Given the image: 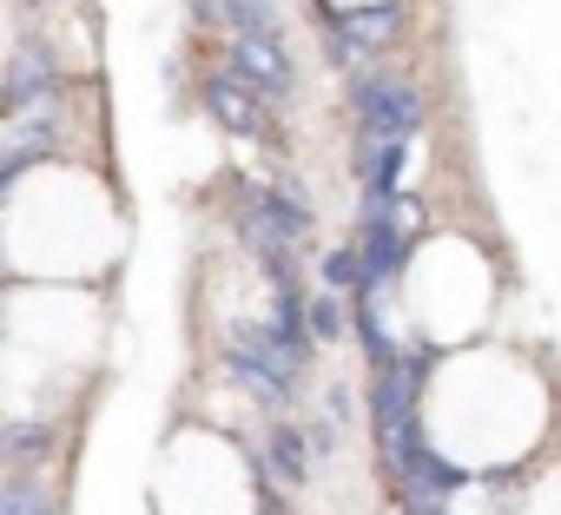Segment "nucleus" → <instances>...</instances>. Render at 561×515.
Returning <instances> with one entry per match:
<instances>
[{"label":"nucleus","mask_w":561,"mask_h":515,"mask_svg":"<svg viewBox=\"0 0 561 515\" xmlns=\"http://www.w3.org/2000/svg\"><path fill=\"white\" fill-rule=\"evenodd\" d=\"M218 67H225L257 106H285V100H298V54H291V34H277V41L238 34V41H225Z\"/></svg>","instance_id":"obj_4"},{"label":"nucleus","mask_w":561,"mask_h":515,"mask_svg":"<svg viewBox=\"0 0 561 515\" xmlns=\"http://www.w3.org/2000/svg\"><path fill=\"white\" fill-rule=\"evenodd\" d=\"M305 331H311V344H318V351L344 344V337H351V298L311 291V298H305Z\"/></svg>","instance_id":"obj_9"},{"label":"nucleus","mask_w":561,"mask_h":515,"mask_svg":"<svg viewBox=\"0 0 561 515\" xmlns=\"http://www.w3.org/2000/svg\"><path fill=\"white\" fill-rule=\"evenodd\" d=\"M344 100H351L357 146H416V139H423L430 100H423V87H416L403 67L377 60V67L344 73Z\"/></svg>","instance_id":"obj_1"},{"label":"nucleus","mask_w":561,"mask_h":515,"mask_svg":"<svg viewBox=\"0 0 561 515\" xmlns=\"http://www.w3.org/2000/svg\"><path fill=\"white\" fill-rule=\"evenodd\" d=\"M198 113H205L225 139H271V106H257L225 67H205V73H198Z\"/></svg>","instance_id":"obj_7"},{"label":"nucleus","mask_w":561,"mask_h":515,"mask_svg":"<svg viewBox=\"0 0 561 515\" xmlns=\"http://www.w3.org/2000/svg\"><path fill=\"white\" fill-rule=\"evenodd\" d=\"M54 106H60V60L41 41H21L8 54V67H0V119H8V133H14V126L41 119Z\"/></svg>","instance_id":"obj_5"},{"label":"nucleus","mask_w":561,"mask_h":515,"mask_svg":"<svg viewBox=\"0 0 561 515\" xmlns=\"http://www.w3.org/2000/svg\"><path fill=\"white\" fill-rule=\"evenodd\" d=\"M0 515H60V489L47 476H8L0 482Z\"/></svg>","instance_id":"obj_10"},{"label":"nucleus","mask_w":561,"mask_h":515,"mask_svg":"<svg viewBox=\"0 0 561 515\" xmlns=\"http://www.w3.org/2000/svg\"><path fill=\"white\" fill-rule=\"evenodd\" d=\"M54 449H60L54 423H8V430H0V469H8V476H47Z\"/></svg>","instance_id":"obj_8"},{"label":"nucleus","mask_w":561,"mask_h":515,"mask_svg":"<svg viewBox=\"0 0 561 515\" xmlns=\"http://www.w3.org/2000/svg\"><path fill=\"white\" fill-rule=\"evenodd\" d=\"M251 469H257L277 495L311 489V436H305V423L271 416V423H264V443L251 449Z\"/></svg>","instance_id":"obj_6"},{"label":"nucleus","mask_w":561,"mask_h":515,"mask_svg":"<svg viewBox=\"0 0 561 515\" xmlns=\"http://www.w3.org/2000/svg\"><path fill=\"white\" fill-rule=\"evenodd\" d=\"M318 34L337 73L377 67L390 60V47L410 34V8L403 0H364V8H318Z\"/></svg>","instance_id":"obj_3"},{"label":"nucleus","mask_w":561,"mask_h":515,"mask_svg":"<svg viewBox=\"0 0 561 515\" xmlns=\"http://www.w3.org/2000/svg\"><path fill=\"white\" fill-rule=\"evenodd\" d=\"M357 285H364L357 244H331V251L318 258V291H331V298H357Z\"/></svg>","instance_id":"obj_11"},{"label":"nucleus","mask_w":561,"mask_h":515,"mask_svg":"<svg viewBox=\"0 0 561 515\" xmlns=\"http://www.w3.org/2000/svg\"><path fill=\"white\" fill-rule=\"evenodd\" d=\"M218 370H225V384L251 390L271 416H285V410L305 397V370L271 344L264 318H238V324L218 331Z\"/></svg>","instance_id":"obj_2"}]
</instances>
